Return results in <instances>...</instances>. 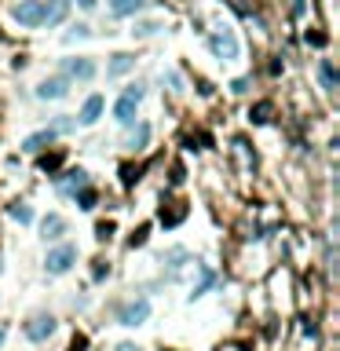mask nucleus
I'll use <instances>...</instances> for the list:
<instances>
[{
    "instance_id": "72a5a7b5",
    "label": "nucleus",
    "mask_w": 340,
    "mask_h": 351,
    "mask_svg": "<svg viewBox=\"0 0 340 351\" xmlns=\"http://www.w3.org/2000/svg\"><path fill=\"white\" fill-rule=\"evenodd\" d=\"M118 351H140L135 344H129V340H125V344H118Z\"/></svg>"
},
{
    "instance_id": "dca6fc26",
    "label": "nucleus",
    "mask_w": 340,
    "mask_h": 351,
    "mask_svg": "<svg viewBox=\"0 0 340 351\" xmlns=\"http://www.w3.org/2000/svg\"><path fill=\"white\" fill-rule=\"evenodd\" d=\"M318 77H322V88L326 92H333L337 88V66H333V62H329V59H322V62H318Z\"/></svg>"
},
{
    "instance_id": "c85d7f7f",
    "label": "nucleus",
    "mask_w": 340,
    "mask_h": 351,
    "mask_svg": "<svg viewBox=\"0 0 340 351\" xmlns=\"http://www.w3.org/2000/svg\"><path fill=\"white\" fill-rule=\"evenodd\" d=\"M125 95H132V99L140 103V99H143L146 92H143V84H129V88H125Z\"/></svg>"
},
{
    "instance_id": "393cba45",
    "label": "nucleus",
    "mask_w": 340,
    "mask_h": 351,
    "mask_svg": "<svg viewBox=\"0 0 340 351\" xmlns=\"http://www.w3.org/2000/svg\"><path fill=\"white\" fill-rule=\"evenodd\" d=\"M110 234H114V223H110V220L95 227V238H99V242H110Z\"/></svg>"
},
{
    "instance_id": "1a4fd4ad",
    "label": "nucleus",
    "mask_w": 340,
    "mask_h": 351,
    "mask_svg": "<svg viewBox=\"0 0 340 351\" xmlns=\"http://www.w3.org/2000/svg\"><path fill=\"white\" fill-rule=\"evenodd\" d=\"M103 106H106L103 95H88V99H84V106H81V117H77V121L88 129V125H95V121L103 117Z\"/></svg>"
},
{
    "instance_id": "6ab92c4d",
    "label": "nucleus",
    "mask_w": 340,
    "mask_h": 351,
    "mask_svg": "<svg viewBox=\"0 0 340 351\" xmlns=\"http://www.w3.org/2000/svg\"><path fill=\"white\" fill-rule=\"evenodd\" d=\"M146 143H151V125H140V129L132 132V140H129V146H132V151H143Z\"/></svg>"
},
{
    "instance_id": "2f4dec72",
    "label": "nucleus",
    "mask_w": 340,
    "mask_h": 351,
    "mask_svg": "<svg viewBox=\"0 0 340 351\" xmlns=\"http://www.w3.org/2000/svg\"><path fill=\"white\" fill-rule=\"evenodd\" d=\"M293 15H296V18L304 15V0H293Z\"/></svg>"
},
{
    "instance_id": "cd10ccee",
    "label": "nucleus",
    "mask_w": 340,
    "mask_h": 351,
    "mask_svg": "<svg viewBox=\"0 0 340 351\" xmlns=\"http://www.w3.org/2000/svg\"><path fill=\"white\" fill-rule=\"evenodd\" d=\"M84 348H88V337H84V333H77L70 340V351H84Z\"/></svg>"
},
{
    "instance_id": "a211bd4d",
    "label": "nucleus",
    "mask_w": 340,
    "mask_h": 351,
    "mask_svg": "<svg viewBox=\"0 0 340 351\" xmlns=\"http://www.w3.org/2000/svg\"><path fill=\"white\" fill-rule=\"evenodd\" d=\"M73 201H77V209H84V212H88V209H95V201H99V194H95L92 187H81L77 194H73Z\"/></svg>"
},
{
    "instance_id": "9b49d317",
    "label": "nucleus",
    "mask_w": 340,
    "mask_h": 351,
    "mask_svg": "<svg viewBox=\"0 0 340 351\" xmlns=\"http://www.w3.org/2000/svg\"><path fill=\"white\" fill-rule=\"evenodd\" d=\"M59 187H62V194H77L81 187H88V172L84 168H73V172H66V176H59Z\"/></svg>"
},
{
    "instance_id": "4468645a",
    "label": "nucleus",
    "mask_w": 340,
    "mask_h": 351,
    "mask_svg": "<svg viewBox=\"0 0 340 351\" xmlns=\"http://www.w3.org/2000/svg\"><path fill=\"white\" fill-rule=\"evenodd\" d=\"M183 216H187V205H183V201H168V209L161 205V212H157V220H161L165 227H176V223H183Z\"/></svg>"
},
{
    "instance_id": "ddd939ff",
    "label": "nucleus",
    "mask_w": 340,
    "mask_h": 351,
    "mask_svg": "<svg viewBox=\"0 0 340 351\" xmlns=\"http://www.w3.org/2000/svg\"><path fill=\"white\" fill-rule=\"evenodd\" d=\"M40 234H44V242H55L66 234V220L59 216V212H51V216H44V223H40Z\"/></svg>"
},
{
    "instance_id": "9d476101",
    "label": "nucleus",
    "mask_w": 340,
    "mask_h": 351,
    "mask_svg": "<svg viewBox=\"0 0 340 351\" xmlns=\"http://www.w3.org/2000/svg\"><path fill=\"white\" fill-rule=\"evenodd\" d=\"M135 110H140V103H135L132 95H121V99L114 103V121H118V125H132Z\"/></svg>"
},
{
    "instance_id": "2eb2a0df",
    "label": "nucleus",
    "mask_w": 340,
    "mask_h": 351,
    "mask_svg": "<svg viewBox=\"0 0 340 351\" xmlns=\"http://www.w3.org/2000/svg\"><path fill=\"white\" fill-rule=\"evenodd\" d=\"M135 66V55H129V51H118V55L110 59V66H106V77H125Z\"/></svg>"
},
{
    "instance_id": "f03ea898",
    "label": "nucleus",
    "mask_w": 340,
    "mask_h": 351,
    "mask_svg": "<svg viewBox=\"0 0 340 351\" xmlns=\"http://www.w3.org/2000/svg\"><path fill=\"white\" fill-rule=\"evenodd\" d=\"M73 263H77V246H59L48 252L44 268H48V274H66Z\"/></svg>"
},
{
    "instance_id": "423d86ee",
    "label": "nucleus",
    "mask_w": 340,
    "mask_h": 351,
    "mask_svg": "<svg viewBox=\"0 0 340 351\" xmlns=\"http://www.w3.org/2000/svg\"><path fill=\"white\" fill-rule=\"evenodd\" d=\"M51 333H55V318H51V315H34L26 322V337L29 340H48Z\"/></svg>"
},
{
    "instance_id": "f8f14e48",
    "label": "nucleus",
    "mask_w": 340,
    "mask_h": 351,
    "mask_svg": "<svg viewBox=\"0 0 340 351\" xmlns=\"http://www.w3.org/2000/svg\"><path fill=\"white\" fill-rule=\"evenodd\" d=\"M70 88H66V77H48V81H40V88H37V95L40 99H62Z\"/></svg>"
},
{
    "instance_id": "f257e3e1",
    "label": "nucleus",
    "mask_w": 340,
    "mask_h": 351,
    "mask_svg": "<svg viewBox=\"0 0 340 351\" xmlns=\"http://www.w3.org/2000/svg\"><path fill=\"white\" fill-rule=\"evenodd\" d=\"M12 15L23 29H40V23H44V0H18Z\"/></svg>"
},
{
    "instance_id": "0eeeda50",
    "label": "nucleus",
    "mask_w": 340,
    "mask_h": 351,
    "mask_svg": "<svg viewBox=\"0 0 340 351\" xmlns=\"http://www.w3.org/2000/svg\"><path fill=\"white\" fill-rule=\"evenodd\" d=\"M66 15H70V0H44V23L40 26L51 29V26H59Z\"/></svg>"
},
{
    "instance_id": "7c9ffc66",
    "label": "nucleus",
    "mask_w": 340,
    "mask_h": 351,
    "mask_svg": "<svg viewBox=\"0 0 340 351\" xmlns=\"http://www.w3.org/2000/svg\"><path fill=\"white\" fill-rule=\"evenodd\" d=\"M88 34H92V29H88V26H73V29H70V34H66V37L73 40V37H88Z\"/></svg>"
},
{
    "instance_id": "39448f33",
    "label": "nucleus",
    "mask_w": 340,
    "mask_h": 351,
    "mask_svg": "<svg viewBox=\"0 0 340 351\" xmlns=\"http://www.w3.org/2000/svg\"><path fill=\"white\" fill-rule=\"evenodd\" d=\"M62 70H66V77H73V81H92V77H95V62H92L88 55L66 59V62H62Z\"/></svg>"
},
{
    "instance_id": "473e14b6",
    "label": "nucleus",
    "mask_w": 340,
    "mask_h": 351,
    "mask_svg": "<svg viewBox=\"0 0 340 351\" xmlns=\"http://www.w3.org/2000/svg\"><path fill=\"white\" fill-rule=\"evenodd\" d=\"M77 4L84 8V12H92V8H95V0H77Z\"/></svg>"
},
{
    "instance_id": "20e7f679",
    "label": "nucleus",
    "mask_w": 340,
    "mask_h": 351,
    "mask_svg": "<svg viewBox=\"0 0 340 351\" xmlns=\"http://www.w3.org/2000/svg\"><path fill=\"white\" fill-rule=\"evenodd\" d=\"M209 48L216 51L220 59H227V62H231V59H238V51H241V48H238V37L231 34V29H223V34L209 37Z\"/></svg>"
},
{
    "instance_id": "b1692460",
    "label": "nucleus",
    "mask_w": 340,
    "mask_h": 351,
    "mask_svg": "<svg viewBox=\"0 0 340 351\" xmlns=\"http://www.w3.org/2000/svg\"><path fill=\"white\" fill-rule=\"evenodd\" d=\"M146 234H151V227H140V231H135L132 238H129V246H132V249H140V246H146Z\"/></svg>"
},
{
    "instance_id": "bb28decb",
    "label": "nucleus",
    "mask_w": 340,
    "mask_h": 351,
    "mask_svg": "<svg viewBox=\"0 0 340 351\" xmlns=\"http://www.w3.org/2000/svg\"><path fill=\"white\" fill-rule=\"evenodd\" d=\"M168 179H172V187H179V183H183V179H187L183 165H172V176H168Z\"/></svg>"
},
{
    "instance_id": "412c9836",
    "label": "nucleus",
    "mask_w": 340,
    "mask_h": 351,
    "mask_svg": "<svg viewBox=\"0 0 340 351\" xmlns=\"http://www.w3.org/2000/svg\"><path fill=\"white\" fill-rule=\"evenodd\" d=\"M249 121H257V125H267L271 121V103H257L249 110Z\"/></svg>"
},
{
    "instance_id": "f3484780",
    "label": "nucleus",
    "mask_w": 340,
    "mask_h": 351,
    "mask_svg": "<svg viewBox=\"0 0 340 351\" xmlns=\"http://www.w3.org/2000/svg\"><path fill=\"white\" fill-rule=\"evenodd\" d=\"M143 4H146V0H110V12L118 18H125V15H135Z\"/></svg>"
},
{
    "instance_id": "c756f323",
    "label": "nucleus",
    "mask_w": 340,
    "mask_h": 351,
    "mask_svg": "<svg viewBox=\"0 0 340 351\" xmlns=\"http://www.w3.org/2000/svg\"><path fill=\"white\" fill-rule=\"evenodd\" d=\"M307 44L322 48V44H326V34H311V29H307Z\"/></svg>"
},
{
    "instance_id": "7ed1b4c3",
    "label": "nucleus",
    "mask_w": 340,
    "mask_h": 351,
    "mask_svg": "<svg viewBox=\"0 0 340 351\" xmlns=\"http://www.w3.org/2000/svg\"><path fill=\"white\" fill-rule=\"evenodd\" d=\"M146 318H151V300H132V304H125L121 311H118V322L121 326H129V329H135V326H143Z\"/></svg>"
},
{
    "instance_id": "aec40b11",
    "label": "nucleus",
    "mask_w": 340,
    "mask_h": 351,
    "mask_svg": "<svg viewBox=\"0 0 340 351\" xmlns=\"http://www.w3.org/2000/svg\"><path fill=\"white\" fill-rule=\"evenodd\" d=\"M8 216H12V220H18V223H34V209H29V205H23V201H15V205L8 209Z\"/></svg>"
},
{
    "instance_id": "4be33fe9",
    "label": "nucleus",
    "mask_w": 340,
    "mask_h": 351,
    "mask_svg": "<svg viewBox=\"0 0 340 351\" xmlns=\"http://www.w3.org/2000/svg\"><path fill=\"white\" fill-rule=\"evenodd\" d=\"M62 165V151H51V154H40V172H55Z\"/></svg>"
},
{
    "instance_id": "5701e85b",
    "label": "nucleus",
    "mask_w": 340,
    "mask_h": 351,
    "mask_svg": "<svg viewBox=\"0 0 340 351\" xmlns=\"http://www.w3.org/2000/svg\"><path fill=\"white\" fill-rule=\"evenodd\" d=\"M157 29H161V23H140V26L132 29V34H135V37H154Z\"/></svg>"
},
{
    "instance_id": "f704fd0d",
    "label": "nucleus",
    "mask_w": 340,
    "mask_h": 351,
    "mask_svg": "<svg viewBox=\"0 0 340 351\" xmlns=\"http://www.w3.org/2000/svg\"><path fill=\"white\" fill-rule=\"evenodd\" d=\"M4 333H8V329H4V326H0V344H4Z\"/></svg>"
},
{
    "instance_id": "a878e982",
    "label": "nucleus",
    "mask_w": 340,
    "mask_h": 351,
    "mask_svg": "<svg viewBox=\"0 0 340 351\" xmlns=\"http://www.w3.org/2000/svg\"><path fill=\"white\" fill-rule=\"evenodd\" d=\"M231 92H235V95H246V92H249V77H238L235 84H231Z\"/></svg>"
},
{
    "instance_id": "6e6552de",
    "label": "nucleus",
    "mask_w": 340,
    "mask_h": 351,
    "mask_svg": "<svg viewBox=\"0 0 340 351\" xmlns=\"http://www.w3.org/2000/svg\"><path fill=\"white\" fill-rule=\"evenodd\" d=\"M55 129H40V132H34V135H26V140H23V151H29V154H40V151H44V146H51V143H55Z\"/></svg>"
}]
</instances>
